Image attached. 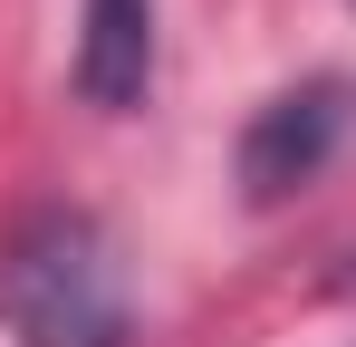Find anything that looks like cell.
Instances as JSON below:
<instances>
[{"label":"cell","instance_id":"obj_1","mask_svg":"<svg viewBox=\"0 0 356 347\" xmlns=\"http://www.w3.org/2000/svg\"><path fill=\"white\" fill-rule=\"evenodd\" d=\"M0 328L10 347H125V280L106 231L77 213H39L0 251Z\"/></svg>","mask_w":356,"mask_h":347},{"label":"cell","instance_id":"obj_2","mask_svg":"<svg viewBox=\"0 0 356 347\" xmlns=\"http://www.w3.org/2000/svg\"><path fill=\"white\" fill-rule=\"evenodd\" d=\"M337 125H347V77H308L289 97H270V107L250 116V135H241V183H250V203H280L289 183H308V174L327 164Z\"/></svg>","mask_w":356,"mask_h":347},{"label":"cell","instance_id":"obj_3","mask_svg":"<svg viewBox=\"0 0 356 347\" xmlns=\"http://www.w3.org/2000/svg\"><path fill=\"white\" fill-rule=\"evenodd\" d=\"M77 87L87 107H145L154 87V0H87L77 10Z\"/></svg>","mask_w":356,"mask_h":347}]
</instances>
